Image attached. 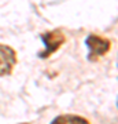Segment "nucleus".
<instances>
[{
    "mask_svg": "<svg viewBox=\"0 0 118 124\" xmlns=\"http://www.w3.org/2000/svg\"><path fill=\"white\" fill-rule=\"evenodd\" d=\"M41 40H43L45 48L44 51H40L39 53V57L41 59H47L52 55L55 51L61 48V46L66 41V37L65 35L62 33V31H49V32H45V33H41Z\"/></svg>",
    "mask_w": 118,
    "mask_h": 124,
    "instance_id": "1",
    "label": "nucleus"
},
{
    "mask_svg": "<svg viewBox=\"0 0 118 124\" xmlns=\"http://www.w3.org/2000/svg\"><path fill=\"white\" fill-rule=\"evenodd\" d=\"M52 123H83L88 124V120L81 117V116H74V115H62L58 116L52 120Z\"/></svg>",
    "mask_w": 118,
    "mask_h": 124,
    "instance_id": "4",
    "label": "nucleus"
},
{
    "mask_svg": "<svg viewBox=\"0 0 118 124\" xmlns=\"http://www.w3.org/2000/svg\"><path fill=\"white\" fill-rule=\"evenodd\" d=\"M15 63H17L15 50L7 44H0V77L11 75Z\"/></svg>",
    "mask_w": 118,
    "mask_h": 124,
    "instance_id": "3",
    "label": "nucleus"
},
{
    "mask_svg": "<svg viewBox=\"0 0 118 124\" xmlns=\"http://www.w3.org/2000/svg\"><path fill=\"white\" fill-rule=\"evenodd\" d=\"M85 44H87L88 50H89L88 59L92 62L97 61L100 57L106 55V54L109 53L110 47H111L110 40L104 39V37H100V36H97V35H89L85 39Z\"/></svg>",
    "mask_w": 118,
    "mask_h": 124,
    "instance_id": "2",
    "label": "nucleus"
}]
</instances>
